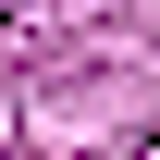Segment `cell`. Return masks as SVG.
I'll use <instances>...</instances> for the list:
<instances>
[{"mask_svg": "<svg viewBox=\"0 0 160 160\" xmlns=\"http://www.w3.org/2000/svg\"><path fill=\"white\" fill-rule=\"evenodd\" d=\"M0 12H25V0H0Z\"/></svg>", "mask_w": 160, "mask_h": 160, "instance_id": "1", "label": "cell"}]
</instances>
